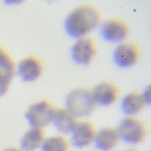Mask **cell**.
<instances>
[{"mask_svg":"<svg viewBox=\"0 0 151 151\" xmlns=\"http://www.w3.org/2000/svg\"><path fill=\"white\" fill-rule=\"evenodd\" d=\"M101 13L96 6L84 4L74 9L67 15L65 29L70 37L80 39L98 26Z\"/></svg>","mask_w":151,"mask_h":151,"instance_id":"1","label":"cell"},{"mask_svg":"<svg viewBox=\"0 0 151 151\" xmlns=\"http://www.w3.org/2000/svg\"><path fill=\"white\" fill-rule=\"evenodd\" d=\"M96 103L91 90L78 87L70 91L65 97V107L75 118L89 116L96 108Z\"/></svg>","mask_w":151,"mask_h":151,"instance_id":"2","label":"cell"},{"mask_svg":"<svg viewBox=\"0 0 151 151\" xmlns=\"http://www.w3.org/2000/svg\"><path fill=\"white\" fill-rule=\"evenodd\" d=\"M118 132L120 139L124 142L130 145H137L145 139L148 129L142 120L128 117L120 123Z\"/></svg>","mask_w":151,"mask_h":151,"instance_id":"3","label":"cell"},{"mask_svg":"<svg viewBox=\"0 0 151 151\" xmlns=\"http://www.w3.org/2000/svg\"><path fill=\"white\" fill-rule=\"evenodd\" d=\"M55 108L47 100L32 104L25 114V118L32 128H43L50 124L54 117Z\"/></svg>","mask_w":151,"mask_h":151,"instance_id":"4","label":"cell"},{"mask_svg":"<svg viewBox=\"0 0 151 151\" xmlns=\"http://www.w3.org/2000/svg\"><path fill=\"white\" fill-rule=\"evenodd\" d=\"M129 25L127 22L115 18L103 23L101 27V35L108 42L119 43L129 35Z\"/></svg>","mask_w":151,"mask_h":151,"instance_id":"5","label":"cell"},{"mask_svg":"<svg viewBox=\"0 0 151 151\" xmlns=\"http://www.w3.org/2000/svg\"><path fill=\"white\" fill-rule=\"evenodd\" d=\"M97 53V46L91 37H81L74 44L71 49L72 59L79 65H89Z\"/></svg>","mask_w":151,"mask_h":151,"instance_id":"6","label":"cell"},{"mask_svg":"<svg viewBox=\"0 0 151 151\" xmlns=\"http://www.w3.org/2000/svg\"><path fill=\"white\" fill-rule=\"evenodd\" d=\"M140 58L139 49L133 42L119 44L113 53V60L116 65L121 68H128L138 63Z\"/></svg>","mask_w":151,"mask_h":151,"instance_id":"7","label":"cell"},{"mask_svg":"<svg viewBox=\"0 0 151 151\" xmlns=\"http://www.w3.org/2000/svg\"><path fill=\"white\" fill-rule=\"evenodd\" d=\"M17 70L24 81H34L42 74L43 64L36 56L29 55L20 60Z\"/></svg>","mask_w":151,"mask_h":151,"instance_id":"8","label":"cell"},{"mask_svg":"<svg viewBox=\"0 0 151 151\" xmlns=\"http://www.w3.org/2000/svg\"><path fill=\"white\" fill-rule=\"evenodd\" d=\"M92 92L96 104L101 106H109L113 104L117 101L119 96L118 86L109 81H104L97 85Z\"/></svg>","mask_w":151,"mask_h":151,"instance_id":"9","label":"cell"},{"mask_svg":"<svg viewBox=\"0 0 151 151\" xmlns=\"http://www.w3.org/2000/svg\"><path fill=\"white\" fill-rule=\"evenodd\" d=\"M72 144L77 148H83L90 145L95 139L96 129L93 124L89 121L77 123L73 129Z\"/></svg>","mask_w":151,"mask_h":151,"instance_id":"10","label":"cell"},{"mask_svg":"<svg viewBox=\"0 0 151 151\" xmlns=\"http://www.w3.org/2000/svg\"><path fill=\"white\" fill-rule=\"evenodd\" d=\"M94 140L96 147L98 150L102 151H110L119 145L120 136L118 129L113 128H104L96 134Z\"/></svg>","mask_w":151,"mask_h":151,"instance_id":"11","label":"cell"},{"mask_svg":"<svg viewBox=\"0 0 151 151\" xmlns=\"http://www.w3.org/2000/svg\"><path fill=\"white\" fill-rule=\"evenodd\" d=\"M147 104L148 101L143 93L133 92L124 97L122 101V109L128 115H134L141 112Z\"/></svg>","mask_w":151,"mask_h":151,"instance_id":"12","label":"cell"},{"mask_svg":"<svg viewBox=\"0 0 151 151\" xmlns=\"http://www.w3.org/2000/svg\"><path fill=\"white\" fill-rule=\"evenodd\" d=\"M52 121L57 129L63 134L72 132L77 124L75 117L65 108L55 109Z\"/></svg>","mask_w":151,"mask_h":151,"instance_id":"13","label":"cell"},{"mask_svg":"<svg viewBox=\"0 0 151 151\" xmlns=\"http://www.w3.org/2000/svg\"><path fill=\"white\" fill-rule=\"evenodd\" d=\"M45 140V132L42 128H31L23 135L20 140L24 151H34L42 145Z\"/></svg>","mask_w":151,"mask_h":151,"instance_id":"14","label":"cell"},{"mask_svg":"<svg viewBox=\"0 0 151 151\" xmlns=\"http://www.w3.org/2000/svg\"><path fill=\"white\" fill-rule=\"evenodd\" d=\"M15 73L14 61L11 55L2 46H0V75L12 81Z\"/></svg>","mask_w":151,"mask_h":151,"instance_id":"15","label":"cell"},{"mask_svg":"<svg viewBox=\"0 0 151 151\" xmlns=\"http://www.w3.org/2000/svg\"><path fill=\"white\" fill-rule=\"evenodd\" d=\"M42 151H67L68 142L62 136H53L45 139L42 144Z\"/></svg>","mask_w":151,"mask_h":151,"instance_id":"16","label":"cell"},{"mask_svg":"<svg viewBox=\"0 0 151 151\" xmlns=\"http://www.w3.org/2000/svg\"><path fill=\"white\" fill-rule=\"evenodd\" d=\"M10 82L11 80L8 79L4 76L0 75V97L4 96L6 92H8Z\"/></svg>","mask_w":151,"mask_h":151,"instance_id":"17","label":"cell"},{"mask_svg":"<svg viewBox=\"0 0 151 151\" xmlns=\"http://www.w3.org/2000/svg\"><path fill=\"white\" fill-rule=\"evenodd\" d=\"M4 151H20L19 150H18L16 148H9V149H7Z\"/></svg>","mask_w":151,"mask_h":151,"instance_id":"18","label":"cell"},{"mask_svg":"<svg viewBox=\"0 0 151 151\" xmlns=\"http://www.w3.org/2000/svg\"><path fill=\"white\" fill-rule=\"evenodd\" d=\"M126 151H139V150H126Z\"/></svg>","mask_w":151,"mask_h":151,"instance_id":"19","label":"cell"}]
</instances>
